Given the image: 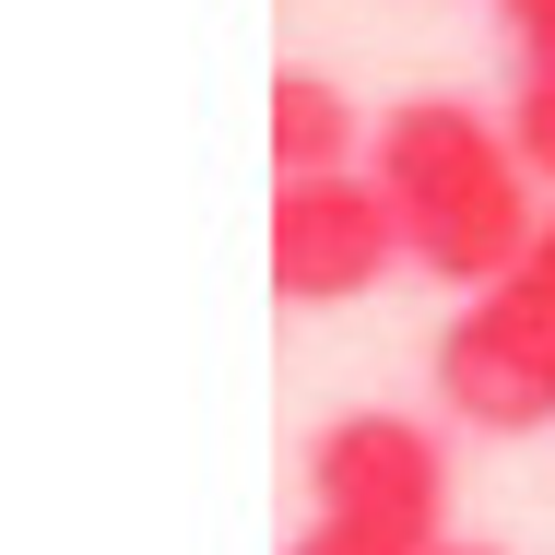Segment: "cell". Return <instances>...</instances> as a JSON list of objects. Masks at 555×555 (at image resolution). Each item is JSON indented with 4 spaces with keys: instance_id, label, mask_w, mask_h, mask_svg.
<instances>
[{
    "instance_id": "3957f363",
    "label": "cell",
    "mask_w": 555,
    "mask_h": 555,
    "mask_svg": "<svg viewBox=\"0 0 555 555\" xmlns=\"http://www.w3.org/2000/svg\"><path fill=\"white\" fill-rule=\"evenodd\" d=\"M438 402L473 438H544L555 426V214L520 248V272H496L485 296H461L438 332Z\"/></svg>"
},
{
    "instance_id": "52a82bcc",
    "label": "cell",
    "mask_w": 555,
    "mask_h": 555,
    "mask_svg": "<svg viewBox=\"0 0 555 555\" xmlns=\"http://www.w3.org/2000/svg\"><path fill=\"white\" fill-rule=\"evenodd\" d=\"M438 555H508V544H485V532H449V544Z\"/></svg>"
},
{
    "instance_id": "7a4b0ae2",
    "label": "cell",
    "mask_w": 555,
    "mask_h": 555,
    "mask_svg": "<svg viewBox=\"0 0 555 555\" xmlns=\"http://www.w3.org/2000/svg\"><path fill=\"white\" fill-rule=\"evenodd\" d=\"M449 544V438L426 414L354 402L308 438V520L284 555H438Z\"/></svg>"
},
{
    "instance_id": "5b68a950",
    "label": "cell",
    "mask_w": 555,
    "mask_h": 555,
    "mask_svg": "<svg viewBox=\"0 0 555 555\" xmlns=\"http://www.w3.org/2000/svg\"><path fill=\"white\" fill-rule=\"evenodd\" d=\"M366 142L378 130L332 72H308V60L272 72V178H343V166H366Z\"/></svg>"
},
{
    "instance_id": "8992f818",
    "label": "cell",
    "mask_w": 555,
    "mask_h": 555,
    "mask_svg": "<svg viewBox=\"0 0 555 555\" xmlns=\"http://www.w3.org/2000/svg\"><path fill=\"white\" fill-rule=\"evenodd\" d=\"M496 24H508V130H520V154H532V178L555 190V0H496Z\"/></svg>"
},
{
    "instance_id": "277c9868",
    "label": "cell",
    "mask_w": 555,
    "mask_h": 555,
    "mask_svg": "<svg viewBox=\"0 0 555 555\" xmlns=\"http://www.w3.org/2000/svg\"><path fill=\"white\" fill-rule=\"evenodd\" d=\"M390 272H414V260H402V214H390V190L366 166L272 178V296L284 308H354Z\"/></svg>"
},
{
    "instance_id": "6da1fadb",
    "label": "cell",
    "mask_w": 555,
    "mask_h": 555,
    "mask_svg": "<svg viewBox=\"0 0 555 555\" xmlns=\"http://www.w3.org/2000/svg\"><path fill=\"white\" fill-rule=\"evenodd\" d=\"M366 178L402 214V260L426 284H449V296H485L496 272H520V248L555 214V190L532 178L520 130L461 107V95H402L378 118V142H366Z\"/></svg>"
}]
</instances>
